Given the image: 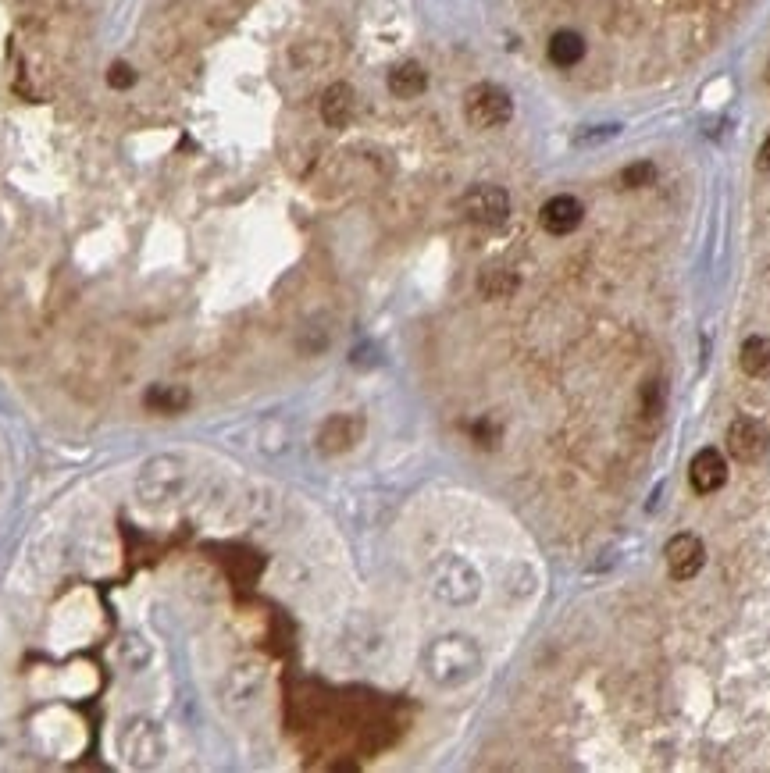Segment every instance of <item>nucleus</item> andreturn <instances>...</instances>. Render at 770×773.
Wrapping results in <instances>:
<instances>
[{
  "label": "nucleus",
  "instance_id": "obj_1",
  "mask_svg": "<svg viewBox=\"0 0 770 773\" xmlns=\"http://www.w3.org/2000/svg\"><path fill=\"white\" fill-rule=\"evenodd\" d=\"M485 667L482 645L471 635H439L421 649V670L435 688H464Z\"/></svg>",
  "mask_w": 770,
  "mask_h": 773
},
{
  "label": "nucleus",
  "instance_id": "obj_2",
  "mask_svg": "<svg viewBox=\"0 0 770 773\" xmlns=\"http://www.w3.org/2000/svg\"><path fill=\"white\" fill-rule=\"evenodd\" d=\"M428 588L446 606H471L482 595V574L457 553H443L428 567Z\"/></svg>",
  "mask_w": 770,
  "mask_h": 773
},
{
  "label": "nucleus",
  "instance_id": "obj_3",
  "mask_svg": "<svg viewBox=\"0 0 770 773\" xmlns=\"http://www.w3.org/2000/svg\"><path fill=\"white\" fill-rule=\"evenodd\" d=\"M464 118L471 129H500L514 118V97L496 82H478L464 93Z\"/></svg>",
  "mask_w": 770,
  "mask_h": 773
},
{
  "label": "nucleus",
  "instance_id": "obj_4",
  "mask_svg": "<svg viewBox=\"0 0 770 773\" xmlns=\"http://www.w3.org/2000/svg\"><path fill=\"white\" fill-rule=\"evenodd\" d=\"M118 745H122V756L129 766H136V770H150V766H157L164 759V734L161 727L154 724V720H129V724L122 727V738H118Z\"/></svg>",
  "mask_w": 770,
  "mask_h": 773
},
{
  "label": "nucleus",
  "instance_id": "obj_5",
  "mask_svg": "<svg viewBox=\"0 0 770 773\" xmlns=\"http://www.w3.org/2000/svg\"><path fill=\"white\" fill-rule=\"evenodd\" d=\"M460 211L478 228H500L510 218V193L503 186H492V182H478L460 196Z\"/></svg>",
  "mask_w": 770,
  "mask_h": 773
},
{
  "label": "nucleus",
  "instance_id": "obj_6",
  "mask_svg": "<svg viewBox=\"0 0 770 773\" xmlns=\"http://www.w3.org/2000/svg\"><path fill=\"white\" fill-rule=\"evenodd\" d=\"M186 485V464H182L179 456H157L143 467L140 481H136V489L147 503H168L175 499Z\"/></svg>",
  "mask_w": 770,
  "mask_h": 773
},
{
  "label": "nucleus",
  "instance_id": "obj_7",
  "mask_svg": "<svg viewBox=\"0 0 770 773\" xmlns=\"http://www.w3.org/2000/svg\"><path fill=\"white\" fill-rule=\"evenodd\" d=\"M724 442H728V453L738 464H760L770 449V432L767 424L756 421V417H738V421H731Z\"/></svg>",
  "mask_w": 770,
  "mask_h": 773
},
{
  "label": "nucleus",
  "instance_id": "obj_8",
  "mask_svg": "<svg viewBox=\"0 0 770 773\" xmlns=\"http://www.w3.org/2000/svg\"><path fill=\"white\" fill-rule=\"evenodd\" d=\"M364 432H368V424H364L361 414H332L321 421L314 442H318V449L325 456H339V453H350L364 439Z\"/></svg>",
  "mask_w": 770,
  "mask_h": 773
},
{
  "label": "nucleus",
  "instance_id": "obj_9",
  "mask_svg": "<svg viewBox=\"0 0 770 773\" xmlns=\"http://www.w3.org/2000/svg\"><path fill=\"white\" fill-rule=\"evenodd\" d=\"M664 560H667V570H671L674 581H692L706 563L703 538L692 535V531H678V535L664 546Z\"/></svg>",
  "mask_w": 770,
  "mask_h": 773
},
{
  "label": "nucleus",
  "instance_id": "obj_10",
  "mask_svg": "<svg viewBox=\"0 0 770 773\" xmlns=\"http://www.w3.org/2000/svg\"><path fill=\"white\" fill-rule=\"evenodd\" d=\"M724 481H728V460L721 449L706 446L689 460V485L699 496H713L717 489H724Z\"/></svg>",
  "mask_w": 770,
  "mask_h": 773
},
{
  "label": "nucleus",
  "instance_id": "obj_11",
  "mask_svg": "<svg viewBox=\"0 0 770 773\" xmlns=\"http://www.w3.org/2000/svg\"><path fill=\"white\" fill-rule=\"evenodd\" d=\"M582 221H585V204L578 196H567V193L549 196L539 211V225L546 228L549 236H571Z\"/></svg>",
  "mask_w": 770,
  "mask_h": 773
},
{
  "label": "nucleus",
  "instance_id": "obj_12",
  "mask_svg": "<svg viewBox=\"0 0 770 773\" xmlns=\"http://www.w3.org/2000/svg\"><path fill=\"white\" fill-rule=\"evenodd\" d=\"M321 122L328 129H346L353 122V114H357V93H353L350 82H332L325 93H321Z\"/></svg>",
  "mask_w": 770,
  "mask_h": 773
},
{
  "label": "nucleus",
  "instance_id": "obj_13",
  "mask_svg": "<svg viewBox=\"0 0 770 773\" xmlns=\"http://www.w3.org/2000/svg\"><path fill=\"white\" fill-rule=\"evenodd\" d=\"M189 403H193V396H189L186 385H150L147 392H143V407L150 410V414H182V410H189Z\"/></svg>",
  "mask_w": 770,
  "mask_h": 773
},
{
  "label": "nucleus",
  "instance_id": "obj_14",
  "mask_svg": "<svg viewBox=\"0 0 770 773\" xmlns=\"http://www.w3.org/2000/svg\"><path fill=\"white\" fill-rule=\"evenodd\" d=\"M385 82H389V93L396 100H414L428 90V72L418 61H400V65H393V72H389Z\"/></svg>",
  "mask_w": 770,
  "mask_h": 773
},
{
  "label": "nucleus",
  "instance_id": "obj_15",
  "mask_svg": "<svg viewBox=\"0 0 770 773\" xmlns=\"http://www.w3.org/2000/svg\"><path fill=\"white\" fill-rule=\"evenodd\" d=\"M546 54H549V61H553L557 68H574L585 57L582 33H574V29H557V33L549 36Z\"/></svg>",
  "mask_w": 770,
  "mask_h": 773
},
{
  "label": "nucleus",
  "instance_id": "obj_16",
  "mask_svg": "<svg viewBox=\"0 0 770 773\" xmlns=\"http://www.w3.org/2000/svg\"><path fill=\"white\" fill-rule=\"evenodd\" d=\"M517 285H521L517 271L503 268V264H489V268H482V275H478V293H482L485 300H507V296L517 293Z\"/></svg>",
  "mask_w": 770,
  "mask_h": 773
},
{
  "label": "nucleus",
  "instance_id": "obj_17",
  "mask_svg": "<svg viewBox=\"0 0 770 773\" xmlns=\"http://www.w3.org/2000/svg\"><path fill=\"white\" fill-rule=\"evenodd\" d=\"M738 367L749 378H770V339L767 335H749L738 346Z\"/></svg>",
  "mask_w": 770,
  "mask_h": 773
},
{
  "label": "nucleus",
  "instance_id": "obj_18",
  "mask_svg": "<svg viewBox=\"0 0 770 773\" xmlns=\"http://www.w3.org/2000/svg\"><path fill=\"white\" fill-rule=\"evenodd\" d=\"M656 182V164L653 161H635L621 171V186L624 189H642Z\"/></svg>",
  "mask_w": 770,
  "mask_h": 773
},
{
  "label": "nucleus",
  "instance_id": "obj_19",
  "mask_svg": "<svg viewBox=\"0 0 770 773\" xmlns=\"http://www.w3.org/2000/svg\"><path fill=\"white\" fill-rule=\"evenodd\" d=\"M104 79H107V86H111V90L125 93V90H132V86H136V79H140V75H136V68H132L129 61H122V57H118V61H111V65H107Z\"/></svg>",
  "mask_w": 770,
  "mask_h": 773
},
{
  "label": "nucleus",
  "instance_id": "obj_20",
  "mask_svg": "<svg viewBox=\"0 0 770 773\" xmlns=\"http://www.w3.org/2000/svg\"><path fill=\"white\" fill-rule=\"evenodd\" d=\"M610 136H617V125H592L589 132H578V139L574 143H599V139H610Z\"/></svg>",
  "mask_w": 770,
  "mask_h": 773
},
{
  "label": "nucleus",
  "instance_id": "obj_21",
  "mask_svg": "<svg viewBox=\"0 0 770 773\" xmlns=\"http://www.w3.org/2000/svg\"><path fill=\"white\" fill-rule=\"evenodd\" d=\"M756 164H760V171H770V132H767V139H763V147H760V157H756Z\"/></svg>",
  "mask_w": 770,
  "mask_h": 773
}]
</instances>
